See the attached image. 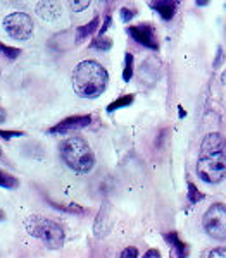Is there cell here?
Listing matches in <instances>:
<instances>
[{"instance_id": "cell-1", "label": "cell", "mask_w": 226, "mask_h": 258, "mask_svg": "<svg viewBox=\"0 0 226 258\" xmlns=\"http://www.w3.org/2000/svg\"><path fill=\"white\" fill-rule=\"evenodd\" d=\"M197 176L209 184H216L226 176V141L217 133H211L202 140Z\"/></svg>"}, {"instance_id": "cell-2", "label": "cell", "mask_w": 226, "mask_h": 258, "mask_svg": "<svg viewBox=\"0 0 226 258\" xmlns=\"http://www.w3.org/2000/svg\"><path fill=\"white\" fill-rule=\"evenodd\" d=\"M109 74L97 60H83L73 71V90L81 98H97L106 91Z\"/></svg>"}, {"instance_id": "cell-3", "label": "cell", "mask_w": 226, "mask_h": 258, "mask_svg": "<svg viewBox=\"0 0 226 258\" xmlns=\"http://www.w3.org/2000/svg\"><path fill=\"white\" fill-rule=\"evenodd\" d=\"M61 159L69 169L78 174H88L95 167V155L90 145L81 136H71V138L61 141L59 145Z\"/></svg>"}, {"instance_id": "cell-4", "label": "cell", "mask_w": 226, "mask_h": 258, "mask_svg": "<svg viewBox=\"0 0 226 258\" xmlns=\"http://www.w3.org/2000/svg\"><path fill=\"white\" fill-rule=\"evenodd\" d=\"M24 229L33 238L40 239L49 249H59L64 244V231L57 222L38 215H31L24 220Z\"/></svg>"}, {"instance_id": "cell-5", "label": "cell", "mask_w": 226, "mask_h": 258, "mask_svg": "<svg viewBox=\"0 0 226 258\" xmlns=\"http://www.w3.org/2000/svg\"><path fill=\"white\" fill-rule=\"evenodd\" d=\"M202 226L212 239H226V205L214 203L207 209L202 219Z\"/></svg>"}, {"instance_id": "cell-6", "label": "cell", "mask_w": 226, "mask_h": 258, "mask_svg": "<svg viewBox=\"0 0 226 258\" xmlns=\"http://www.w3.org/2000/svg\"><path fill=\"white\" fill-rule=\"evenodd\" d=\"M4 30L14 40H28L33 35V21L24 12H12L4 19Z\"/></svg>"}, {"instance_id": "cell-7", "label": "cell", "mask_w": 226, "mask_h": 258, "mask_svg": "<svg viewBox=\"0 0 226 258\" xmlns=\"http://www.w3.org/2000/svg\"><path fill=\"white\" fill-rule=\"evenodd\" d=\"M128 35L133 40L138 41L140 45L152 50L159 48L157 38H156V28L152 24H138V26H129L128 28Z\"/></svg>"}, {"instance_id": "cell-8", "label": "cell", "mask_w": 226, "mask_h": 258, "mask_svg": "<svg viewBox=\"0 0 226 258\" xmlns=\"http://www.w3.org/2000/svg\"><path fill=\"white\" fill-rule=\"evenodd\" d=\"M90 122H92L90 115H71V117H66L59 124H56L54 127H50V133H68L73 131V129H81L90 126Z\"/></svg>"}, {"instance_id": "cell-9", "label": "cell", "mask_w": 226, "mask_h": 258, "mask_svg": "<svg viewBox=\"0 0 226 258\" xmlns=\"http://www.w3.org/2000/svg\"><path fill=\"white\" fill-rule=\"evenodd\" d=\"M109 232H111V212H109L107 203H104L97 219H95V222H94V234L102 239V238H106Z\"/></svg>"}, {"instance_id": "cell-10", "label": "cell", "mask_w": 226, "mask_h": 258, "mask_svg": "<svg viewBox=\"0 0 226 258\" xmlns=\"http://www.w3.org/2000/svg\"><path fill=\"white\" fill-rule=\"evenodd\" d=\"M166 243L171 246V258H187L188 246L179 239L178 232H166L164 234Z\"/></svg>"}, {"instance_id": "cell-11", "label": "cell", "mask_w": 226, "mask_h": 258, "mask_svg": "<svg viewBox=\"0 0 226 258\" xmlns=\"http://www.w3.org/2000/svg\"><path fill=\"white\" fill-rule=\"evenodd\" d=\"M61 6L57 2H38L36 4V14L43 21H56L61 18Z\"/></svg>"}, {"instance_id": "cell-12", "label": "cell", "mask_w": 226, "mask_h": 258, "mask_svg": "<svg viewBox=\"0 0 226 258\" xmlns=\"http://www.w3.org/2000/svg\"><path fill=\"white\" fill-rule=\"evenodd\" d=\"M149 6H150V9L156 11L164 21L173 19L178 11V4L171 2V0H157V2H150Z\"/></svg>"}, {"instance_id": "cell-13", "label": "cell", "mask_w": 226, "mask_h": 258, "mask_svg": "<svg viewBox=\"0 0 226 258\" xmlns=\"http://www.w3.org/2000/svg\"><path fill=\"white\" fill-rule=\"evenodd\" d=\"M99 23H100V18H99V16H95V18L92 19L88 24H83V26H79L76 30V41H78V43L85 40L86 36L94 35V33L97 31V28H99Z\"/></svg>"}, {"instance_id": "cell-14", "label": "cell", "mask_w": 226, "mask_h": 258, "mask_svg": "<svg viewBox=\"0 0 226 258\" xmlns=\"http://www.w3.org/2000/svg\"><path fill=\"white\" fill-rule=\"evenodd\" d=\"M133 100H135V95H124V97H119L118 100H114L106 110L111 114V112H116L118 109H123V107H129L133 103Z\"/></svg>"}, {"instance_id": "cell-15", "label": "cell", "mask_w": 226, "mask_h": 258, "mask_svg": "<svg viewBox=\"0 0 226 258\" xmlns=\"http://www.w3.org/2000/svg\"><path fill=\"white\" fill-rule=\"evenodd\" d=\"M19 186V179L11 176V174L4 172L0 170V188H6V189H16Z\"/></svg>"}, {"instance_id": "cell-16", "label": "cell", "mask_w": 226, "mask_h": 258, "mask_svg": "<svg viewBox=\"0 0 226 258\" xmlns=\"http://www.w3.org/2000/svg\"><path fill=\"white\" fill-rule=\"evenodd\" d=\"M133 69H135V59H133V55L128 52L126 55H124V66H123V80L126 83L131 80Z\"/></svg>"}, {"instance_id": "cell-17", "label": "cell", "mask_w": 226, "mask_h": 258, "mask_svg": "<svg viewBox=\"0 0 226 258\" xmlns=\"http://www.w3.org/2000/svg\"><path fill=\"white\" fill-rule=\"evenodd\" d=\"M92 48L102 50V52H107V50L112 48V40L107 38V36H97L94 41H92Z\"/></svg>"}, {"instance_id": "cell-18", "label": "cell", "mask_w": 226, "mask_h": 258, "mask_svg": "<svg viewBox=\"0 0 226 258\" xmlns=\"http://www.w3.org/2000/svg\"><path fill=\"white\" fill-rule=\"evenodd\" d=\"M200 200H204V193H200V191L197 189V186L194 182H188V202L199 203Z\"/></svg>"}, {"instance_id": "cell-19", "label": "cell", "mask_w": 226, "mask_h": 258, "mask_svg": "<svg viewBox=\"0 0 226 258\" xmlns=\"http://www.w3.org/2000/svg\"><path fill=\"white\" fill-rule=\"evenodd\" d=\"M0 52H2L4 55L7 57V59H16V57H19L21 50H19V48H12V47H7L6 43H2V41H0Z\"/></svg>"}, {"instance_id": "cell-20", "label": "cell", "mask_w": 226, "mask_h": 258, "mask_svg": "<svg viewBox=\"0 0 226 258\" xmlns=\"http://www.w3.org/2000/svg\"><path fill=\"white\" fill-rule=\"evenodd\" d=\"M52 207H56V209H59L62 212H74V214H83V212H85V209L74 205V203H71V205H59V203H52Z\"/></svg>"}, {"instance_id": "cell-21", "label": "cell", "mask_w": 226, "mask_h": 258, "mask_svg": "<svg viewBox=\"0 0 226 258\" xmlns=\"http://www.w3.org/2000/svg\"><path fill=\"white\" fill-rule=\"evenodd\" d=\"M137 9H131V7H123V9L119 11V14H121V19L124 21V23H128V21H131L133 18L137 16Z\"/></svg>"}, {"instance_id": "cell-22", "label": "cell", "mask_w": 226, "mask_h": 258, "mask_svg": "<svg viewBox=\"0 0 226 258\" xmlns=\"http://www.w3.org/2000/svg\"><path fill=\"white\" fill-rule=\"evenodd\" d=\"M88 6H90V2H88V0H79V2H69V7H71V9H73L74 12L85 11Z\"/></svg>"}, {"instance_id": "cell-23", "label": "cell", "mask_w": 226, "mask_h": 258, "mask_svg": "<svg viewBox=\"0 0 226 258\" xmlns=\"http://www.w3.org/2000/svg\"><path fill=\"white\" fill-rule=\"evenodd\" d=\"M119 258H138V249L135 246H128L121 251Z\"/></svg>"}, {"instance_id": "cell-24", "label": "cell", "mask_w": 226, "mask_h": 258, "mask_svg": "<svg viewBox=\"0 0 226 258\" xmlns=\"http://www.w3.org/2000/svg\"><path fill=\"white\" fill-rule=\"evenodd\" d=\"M207 258H226V248H214L209 251Z\"/></svg>"}, {"instance_id": "cell-25", "label": "cell", "mask_w": 226, "mask_h": 258, "mask_svg": "<svg viewBox=\"0 0 226 258\" xmlns=\"http://www.w3.org/2000/svg\"><path fill=\"white\" fill-rule=\"evenodd\" d=\"M14 136H23V131H6V129H0V138L11 140Z\"/></svg>"}, {"instance_id": "cell-26", "label": "cell", "mask_w": 226, "mask_h": 258, "mask_svg": "<svg viewBox=\"0 0 226 258\" xmlns=\"http://www.w3.org/2000/svg\"><path fill=\"white\" fill-rule=\"evenodd\" d=\"M111 23H112V18H111V14H107L106 16V21H104V26L100 28V31H99V36H104V33H106L107 28L111 26Z\"/></svg>"}, {"instance_id": "cell-27", "label": "cell", "mask_w": 226, "mask_h": 258, "mask_svg": "<svg viewBox=\"0 0 226 258\" xmlns=\"http://www.w3.org/2000/svg\"><path fill=\"white\" fill-rule=\"evenodd\" d=\"M142 258H161V251L156 249V248H152V249H149V251L145 253V255L142 256Z\"/></svg>"}, {"instance_id": "cell-28", "label": "cell", "mask_w": 226, "mask_h": 258, "mask_svg": "<svg viewBox=\"0 0 226 258\" xmlns=\"http://www.w3.org/2000/svg\"><path fill=\"white\" fill-rule=\"evenodd\" d=\"M4 120H6V110L0 107V122H4Z\"/></svg>"}, {"instance_id": "cell-29", "label": "cell", "mask_w": 226, "mask_h": 258, "mask_svg": "<svg viewBox=\"0 0 226 258\" xmlns=\"http://www.w3.org/2000/svg\"><path fill=\"white\" fill-rule=\"evenodd\" d=\"M178 112H179V115H185V110H183V107H178Z\"/></svg>"}, {"instance_id": "cell-30", "label": "cell", "mask_w": 226, "mask_h": 258, "mask_svg": "<svg viewBox=\"0 0 226 258\" xmlns=\"http://www.w3.org/2000/svg\"><path fill=\"white\" fill-rule=\"evenodd\" d=\"M0 157H2V150H0Z\"/></svg>"}]
</instances>
